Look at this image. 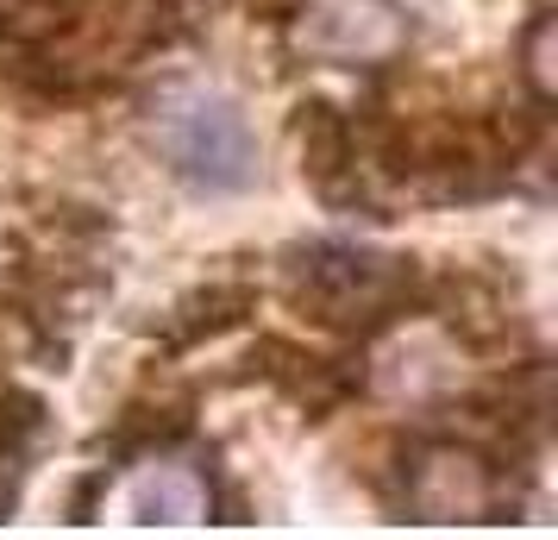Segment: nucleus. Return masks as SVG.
Returning a JSON list of instances; mask_svg holds the SVG:
<instances>
[{"label": "nucleus", "mask_w": 558, "mask_h": 540, "mask_svg": "<svg viewBox=\"0 0 558 540\" xmlns=\"http://www.w3.org/2000/svg\"><path fill=\"white\" fill-rule=\"evenodd\" d=\"M302 170L327 202H364V170H357V132L327 101L302 107Z\"/></svg>", "instance_id": "obj_6"}, {"label": "nucleus", "mask_w": 558, "mask_h": 540, "mask_svg": "<svg viewBox=\"0 0 558 540\" xmlns=\"http://www.w3.org/2000/svg\"><path fill=\"white\" fill-rule=\"evenodd\" d=\"M38 428H45V403L13 384H0V453H26V440Z\"/></svg>", "instance_id": "obj_9"}, {"label": "nucleus", "mask_w": 558, "mask_h": 540, "mask_svg": "<svg viewBox=\"0 0 558 540\" xmlns=\"http://www.w3.org/2000/svg\"><path fill=\"white\" fill-rule=\"evenodd\" d=\"M289 302L332 334L371 339L383 327L427 309V271L414 257L364 252V245H295L289 252Z\"/></svg>", "instance_id": "obj_1"}, {"label": "nucleus", "mask_w": 558, "mask_h": 540, "mask_svg": "<svg viewBox=\"0 0 558 540\" xmlns=\"http://www.w3.org/2000/svg\"><path fill=\"white\" fill-rule=\"evenodd\" d=\"M402 509L408 521H427V528L502 521L508 478L496 453H483L471 440H421L402 459Z\"/></svg>", "instance_id": "obj_3"}, {"label": "nucleus", "mask_w": 558, "mask_h": 540, "mask_svg": "<svg viewBox=\"0 0 558 540\" xmlns=\"http://www.w3.org/2000/svg\"><path fill=\"white\" fill-rule=\"evenodd\" d=\"M151 145L182 182L207 195H232L257 177V139L245 107L202 82H170L151 101Z\"/></svg>", "instance_id": "obj_2"}, {"label": "nucleus", "mask_w": 558, "mask_h": 540, "mask_svg": "<svg viewBox=\"0 0 558 540\" xmlns=\"http://www.w3.org/2000/svg\"><path fill=\"white\" fill-rule=\"evenodd\" d=\"M13 496H20V453H0V521L13 509Z\"/></svg>", "instance_id": "obj_10"}, {"label": "nucleus", "mask_w": 558, "mask_h": 540, "mask_svg": "<svg viewBox=\"0 0 558 540\" xmlns=\"http://www.w3.org/2000/svg\"><path fill=\"white\" fill-rule=\"evenodd\" d=\"M295 51L332 70H383L408 51V20L396 0H302Z\"/></svg>", "instance_id": "obj_4"}, {"label": "nucleus", "mask_w": 558, "mask_h": 540, "mask_svg": "<svg viewBox=\"0 0 558 540\" xmlns=\"http://www.w3.org/2000/svg\"><path fill=\"white\" fill-rule=\"evenodd\" d=\"M126 509L132 521H151V528H202V521H220V496H214V478H207L195 459H177V453H138V471L126 484Z\"/></svg>", "instance_id": "obj_5"}, {"label": "nucleus", "mask_w": 558, "mask_h": 540, "mask_svg": "<svg viewBox=\"0 0 558 540\" xmlns=\"http://www.w3.org/2000/svg\"><path fill=\"white\" fill-rule=\"evenodd\" d=\"M553 13H533V26H527V45H521V76H527V95L533 107H553L558 95V63H553Z\"/></svg>", "instance_id": "obj_8"}, {"label": "nucleus", "mask_w": 558, "mask_h": 540, "mask_svg": "<svg viewBox=\"0 0 558 540\" xmlns=\"http://www.w3.org/2000/svg\"><path fill=\"white\" fill-rule=\"evenodd\" d=\"M252 309H257L252 284H207V289H195V296H182L177 309L157 321V339H163L170 352H195L202 339H220L227 327H239Z\"/></svg>", "instance_id": "obj_7"}]
</instances>
